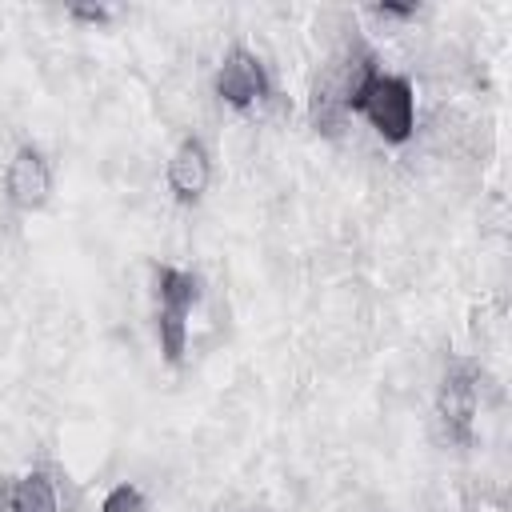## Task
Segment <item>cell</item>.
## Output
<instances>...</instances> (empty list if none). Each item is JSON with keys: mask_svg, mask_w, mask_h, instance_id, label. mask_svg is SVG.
<instances>
[{"mask_svg": "<svg viewBox=\"0 0 512 512\" xmlns=\"http://www.w3.org/2000/svg\"><path fill=\"white\" fill-rule=\"evenodd\" d=\"M352 112H360L376 128V136L388 140V144H404L416 132V92H412V84L404 76H392V72H380V68L356 92Z\"/></svg>", "mask_w": 512, "mask_h": 512, "instance_id": "cell-1", "label": "cell"}, {"mask_svg": "<svg viewBox=\"0 0 512 512\" xmlns=\"http://www.w3.org/2000/svg\"><path fill=\"white\" fill-rule=\"evenodd\" d=\"M268 88H272V80H268L264 60H260L252 48H244V44L228 48L224 60L216 64L212 92H216L224 104H232V108H252V104H260V100L268 96Z\"/></svg>", "mask_w": 512, "mask_h": 512, "instance_id": "cell-2", "label": "cell"}, {"mask_svg": "<svg viewBox=\"0 0 512 512\" xmlns=\"http://www.w3.org/2000/svg\"><path fill=\"white\" fill-rule=\"evenodd\" d=\"M4 196L20 212H36V208L48 204V196H52V168H48L40 148L20 144L12 152L8 168H4Z\"/></svg>", "mask_w": 512, "mask_h": 512, "instance_id": "cell-3", "label": "cell"}, {"mask_svg": "<svg viewBox=\"0 0 512 512\" xmlns=\"http://www.w3.org/2000/svg\"><path fill=\"white\" fill-rule=\"evenodd\" d=\"M164 176H168V188H172V196H176L180 204H196V200L208 192V184H212V156H208L204 140L184 136V140L172 148Z\"/></svg>", "mask_w": 512, "mask_h": 512, "instance_id": "cell-4", "label": "cell"}, {"mask_svg": "<svg viewBox=\"0 0 512 512\" xmlns=\"http://www.w3.org/2000/svg\"><path fill=\"white\" fill-rule=\"evenodd\" d=\"M436 412L448 428V436L468 440L472 432V416H476V376L468 368H448L436 392Z\"/></svg>", "mask_w": 512, "mask_h": 512, "instance_id": "cell-5", "label": "cell"}, {"mask_svg": "<svg viewBox=\"0 0 512 512\" xmlns=\"http://www.w3.org/2000/svg\"><path fill=\"white\" fill-rule=\"evenodd\" d=\"M152 288H156V308H172V312H192V304L200 300V280L184 268H168L160 264L152 272Z\"/></svg>", "mask_w": 512, "mask_h": 512, "instance_id": "cell-6", "label": "cell"}, {"mask_svg": "<svg viewBox=\"0 0 512 512\" xmlns=\"http://www.w3.org/2000/svg\"><path fill=\"white\" fill-rule=\"evenodd\" d=\"M12 512H60V496L48 472H24L12 480Z\"/></svg>", "mask_w": 512, "mask_h": 512, "instance_id": "cell-7", "label": "cell"}, {"mask_svg": "<svg viewBox=\"0 0 512 512\" xmlns=\"http://www.w3.org/2000/svg\"><path fill=\"white\" fill-rule=\"evenodd\" d=\"M156 340L168 364L184 360V344H188V312H172V308H156Z\"/></svg>", "mask_w": 512, "mask_h": 512, "instance_id": "cell-8", "label": "cell"}, {"mask_svg": "<svg viewBox=\"0 0 512 512\" xmlns=\"http://www.w3.org/2000/svg\"><path fill=\"white\" fill-rule=\"evenodd\" d=\"M100 512H148V500H144V492L136 484H116L100 500Z\"/></svg>", "mask_w": 512, "mask_h": 512, "instance_id": "cell-9", "label": "cell"}, {"mask_svg": "<svg viewBox=\"0 0 512 512\" xmlns=\"http://www.w3.org/2000/svg\"><path fill=\"white\" fill-rule=\"evenodd\" d=\"M372 12H376V16H396V20H408V16H416V4H376Z\"/></svg>", "mask_w": 512, "mask_h": 512, "instance_id": "cell-10", "label": "cell"}, {"mask_svg": "<svg viewBox=\"0 0 512 512\" xmlns=\"http://www.w3.org/2000/svg\"><path fill=\"white\" fill-rule=\"evenodd\" d=\"M72 20H84V24H104L108 12L104 8H72Z\"/></svg>", "mask_w": 512, "mask_h": 512, "instance_id": "cell-11", "label": "cell"}, {"mask_svg": "<svg viewBox=\"0 0 512 512\" xmlns=\"http://www.w3.org/2000/svg\"><path fill=\"white\" fill-rule=\"evenodd\" d=\"M0 512H12V484L0 480Z\"/></svg>", "mask_w": 512, "mask_h": 512, "instance_id": "cell-12", "label": "cell"}]
</instances>
